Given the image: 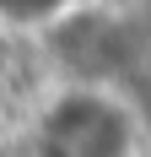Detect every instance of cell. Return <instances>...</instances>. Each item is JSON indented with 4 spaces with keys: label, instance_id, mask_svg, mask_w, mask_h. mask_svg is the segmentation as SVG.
<instances>
[{
    "label": "cell",
    "instance_id": "1",
    "mask_svg": "<svg viewBox=\"0 0 151 157\" xmlns=\"http://www.w3.org/2000/svg\"><path fill=\"white\" fill-rule=\"evenodd\" d=\"M38 157H135V114L108 87H70L32 125Z\"/></svg>",
    "mask_w": 151,
    "mask_h": 157
},
{
    "label": "cell",
    "instance_id": "2",
    "mask_svg": "<svg viewBox=\"0 0 151 157\" xmlns=\"http://www.w3.org/2000/svg\"><path fill=\"white\" fill-rule=\"evenodd\" d=\"M81 11V0H0V16L11 27H54Z\"/></svg>",
    "mask_w": 151,
    "mask_h": 157
}]
</instances>
